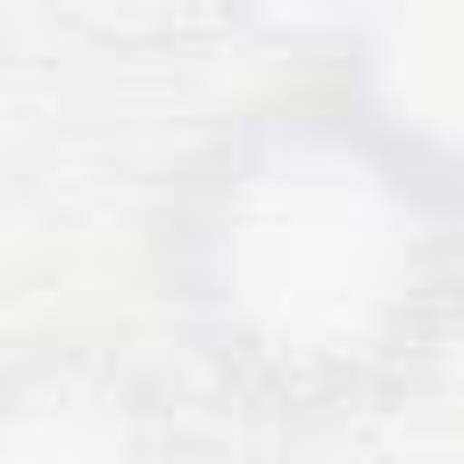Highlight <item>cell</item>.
<instances>
[{"label": "cell", "mask_w": 464, "mask_h": 464, "mask_svg": "<svg viewBox=\"0 0 464 464\" xmlns=\"http://www.w3.org/2000/svg\"><path fill=\"white\" fill-rule=\"evenodd\" d=\"M102 7H116V14H160V7H181V0H102Z\"/></svg>", "instance_id": "obj_4"}, {"label": "cell", "mask_w": 464, "mask_h": 464, "mask_svg": "<svg viewBox=\"0 0 464 464\" xmlns=\"http://www.w3.org/2000/svg\"><path fill=\"white\" fill-rule=\"evenodd\" d=\"M392 196L348 160L276 152L246 174L239 210H225V297L268 341L341 348L384 312L406 268Z\"/></svg>", "instance_id": "obj_1"}, {"label": "cell", "mask_w": 464, "mask_h": 464, "mask_svg": "<svg viewBox=\"0 0 464 464\" xmlns=\"http://www.w3.org/2000/svg\"><path fill=\"white\" fill-rule=\"evenodd\" d=\"M102 406L109 399H87V392L29 399L7 428V464H130V435Z\"/></svg>", "instance_id": "obj_3"}, {"label": "cell", "mask_w": 464, "mask_h": 464, "mask_svg": "<svg viewBox=\"0 0 464 464\" xmlns=\"http://www.w3.org/2000/svg\"><path fill=\"white\" fill-rule=\"evenodd\" d=\"M384 72L413 123L464 130V0H392Z\"/></svg>", "instance_id": "obj_2"}]
</instances>
